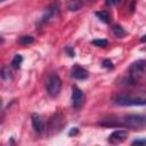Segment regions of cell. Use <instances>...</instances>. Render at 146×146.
I'll return each mask as SVG.
<instances>
[{
  "instance_id": "1",
  "label": "cell",
  "mask_w": 146,
  "mask_h": 146,
  "mask_svg": "<svg viewBox=\"0 0 146 146\" xmlns=\"http://www.w3.org/2000/svg\"><path fill=\"white\" fill-rule=\"evenodd\" d=\"M103 127H125L133 130L146 128V115L143 114H125L120 117H105L99 121Z\"/></svg>"
},
{
  "instance_id": "2",
  "label": "cell",
  "mask_w": 146,
  "mask_h": 146,
  "mask_svg": "<svg viewBox=\"0 0 146 146\" xmlns=\"http://www.w3.org/2000/svg\"><path fill=\"white\" fill-rule=\"evenodd\" d=\"M114 103L120 106H144L146 105V92H123L114 98Z\"/></svg>"
},
{
  "instance_id": "3",
  "label": "cell",
  "mask_w": 146,
  "mask_h": 146,
  "mask_svg": "<svg viewBox=\"0 0 146 146\" xmlns=\"http://www.w3.org/2000/svg\"><path fill=\"white\" fill-rule=\"evenodd\" d=\"M129 79L132 83H140L146 80V59H138L130 65Z\"/></svg>"
},
{
  "instance_id": "4",
  "label": "cell",
  "mask_w": 146,
  "mask_h": 146,
  "mask_svg": "<svg viewBox=\"0 0 146 146\" xmlns=\"http://www.w3.org/2000/svg\"><path fill=\"white\" fill-rule=\"evenodd\" d=\"M46 88H47L48 94L51 97H57L59 95L60 90H62V80H60V78L55 73L51 74L47 80Z\"/></svg>"
},
{
  "instance_id": "5",
  "label": "cell",
  "mask_w": 146,
  "mask_h": 146,
  "mask_svg": "<svg viewBox=\"0 0 146 146\" xmlns=\"http://www.w3.org/2000/svg\"><path fill=\"white\" fill-rule=\"evenodd\" d=\"M71 100H72V106L75 110L81 108L84 103H86V95L84 92L76 86L72 87V96H71Z\"/></svg>"
},
{
  "instance_id": "6",
  "label": "cell",
  "mask_w": 146,
  "mask_h": 146,
  "mask_svg": "<svg viewBox=\"0 0 146 146\" xmlns=\"http://www.w3.org/2000/svg\"><path fill=\"white\" fill-rule=\"evenodd\" d=\"M127 137H128V131H125V130H115L108 136L107 141L110 144L116 145V144H121L122 141H124L127 139Z\"/></svg>"
},
{
  "instance_id": "7",
  "label": "cell",
  "mask_w": 146,
  "mask_h": 146,
  "mask_svg": "<svg viewBox=\"0 0 146 146\" xmlns=\"http://www.w3.org/2000/svg\"><path fill=\"white\" fill-rule=\"evenodd\" d=\"M71 76L76 80H86L89 76V73L84 67L80 65H74L71 68Z\"/></svg>"
},
{
  "instance_id": "8",
  "label": "cell",
  "mask_w": 146,
  "mask_h": 146,
  "mask_svg": "<svg viewBox=\"0 0 146 146\" xmlns=\"http://www.w3.org/2000/svg\"><path fill=\"white\" fill-rule=\"evenodd\" d=\"M31 121H32V127H33V129H34L38 133H42V132L44 131V129H46V124H44L42 117H41L39 114H36V113L32 114V116H31Z\"/></svg>"
},
{
  "instance_id": "9",
  "label": "cell",
  "mask_w": 146,
  "mask_h": 146,
  "mask_svg": "<svg viewBox=\"0 0 146 146\" xmlns=\"http://www.w3.org/2000/svg\"><path fill=\"white\" fill-rule=\"evenodd\" d=\"M67 9L71 11H78L83 7V1L82 0H68L67 1Z\"/></svg>"
},
{
  "instance_id": "10",
  "label": "cell",
  "mask_w": 146,
  "mask_h": 146,
  "mask_svg": "<svg viewBox=\"0 0 146 146\" xmlns=\"http://www.w3.org/2000/svg\"><path fill=\"white\" fill-rule=\"evenodd\" d=\"M96 16H97L102 22H104V23H106V24L111 23V21H112V18H111V14H110V11H107V10L96 11Z\"/></svg>"
},
{
  "instance_id": "11",
  "label": "cell",
  "mask_w": 146,
  "mask_h": 146,
  "mask_svg": "<svg viewBox=\"0 0 146 146\" xmlns=\"http://www.w3.org/2000/svg\"><path fill=\"white\" fill-rule=\"evenodd\" d=\"M33 42H34V38L31 36V35H23L18 40V43L19 44H23V46H29V44H31Z\"/></svg>"
},
{
  "instance_id": "12",
  "label": "cell",
  "mask_w": 146,
  "mask_h": 146,
  "mask_svg": "<svg viewBox=\"0 0 146 146\" xmlns=\"http://www.w3.org/2000/svg\"><path fill=\"white\" fill-rule=\"evenodd\" d=\"M112 31H113V33H114L117 38H122V36L125 35V31L123 30V27H122L121 25H114V26L112 27Z\"/></svg>"
},
{
  "instance_id": "13",
  "label": "cell",
  "mask_w": 146,
  "mask_h": 146,
  "mask_svg": "<svg viewBox=\"0 0 146 146\" xmlns=\"http://www.w3.org/2000/svg\"><path fill=\"white\" fill-rule=\"evenodd\" d=\"M22 62H23V57L17 54V55L14 56V58H13V60H11V66H13L14 68H19Z\"/></svg>"
},
{
  "instance_id": "14",
  "label": "cell",
  "mask_w": 146,
  "mask_h": 146,
  "mask_svg": "<svg viewBox=\"0 0 146 146\" xmlns=\"http://www.w3.org/2000/svg\"><path fill=\"white\" fill-rule=\"evenodd\" d=\"M1 76L5 81H9V79H11V72L9 70L8 66H3L2 71H1Z\"/></svg>"
},
{
  "instance_id": "15",
  "label": "cell",
  "mask_w": 146,
  "mask_h": 146,
  "mask_svg": "<svg viewBox=\"0 0 146 146\" xmlns=\"http://www.w3.org/2000/svg\"><path fill=\"white\" fill-rule=\"evenodd\" d=\"M92 44L97 47H106L108 44V41L106 39H96L92 41Z\"/></svg>"
},
{
  "instance_id": "16",
  "label": "cell",
  "mask_w": 146,
  "mask_h": 146,
  "mask_svg": "<svg viewBox=\"0 0 146 146\" xmlns=\"http://www.w3.org/2000/svg\"><path fill=\"white\" fill-rule=\"evenodd\" d=\"M131 144L132 145H146V138H144V139H136Z\"/></svg>"
},
{
  "instance_id": "17",
  "label": "cell",
  "mask_w": 146,
  "mask_h": 146,
  "mask_svg": "<svg viewBox=\"0 0 146 146\" xmlns=\"http://www.w3.org/2000/svg\"><path fill=\"white\" fill-rule=\"evenodd\" d=\"M103 66L106 67V68H113V64H112V62L110 59H105L103 62Z\"/></svg>"
},
{
  "instance_id": "18",
  "label": "cell",
  "mask_w": 146,
  "mask_h": 146,
  "mask_svg": "<svg viewBox=\"0 0 146 146\" xmlns=\"http://www.w3.org/2000/svg\"><path fill=\"white\" fill-rule=\"evenodd\" d=\"M106 3L108 6H115L119 3V0H106Z\"/></svg>"
},
{
  "instance_id": "19",
  "label": "cell",
  "mask_w": 146,
  "mask_h": 146,
  "mask_svg": "<svg viewBox=\"0 0 146 146\" xmlns=\"http://www.w3.org/2000/svg\"><path fill=\"white\" fill-rule=\"evenodd\" d=\"M66 50L70 52V56H71V57H74V50H72V48L67 47V48H66Z\"/></svg>"
},
{
  "instance_id": "20",
  "label": "cell",
  "mask_w": 146,
  "mask_h": 146,
  "mask_svg": "<svg viewBox=\"0 0 146 146\" xmlns=\"http://www.w3.org/2000/svg\"><path fill=\"white\" fill-rule=\"evenodd\" d=\"M140 41H141V42H146V34H144V35L141 36V39H140Z\"/></svg>"
},
{
  "instance_id": "21",
  "label": "cell",
  "mask_w": 146,
  "mask_h": 146,
  "mask_svg": "<svg viewBox=\"0 0 146 146\" xmlns=\"http://www.w3.org/2000/svg\"><path fill=\"white\" fill-rule=\"evenodd\" d=\"M0 1H1V2H3V1H5V0H0Z\"/></svg>"
},
{
  "instance_id": "22",
  "label": "cell",
  "mask_w": 146,
  "mask_h": 146,
  "mask_svg": "<svg viewBox=\"0 0 146 146\" xmlns=\"http://www.w3.org/2000/svg\"><path fill=\"white\" fill-rule=\"evenodd\" d=\"M89 1H95V0H89Z\"/></svg>"
}]
</instances>
